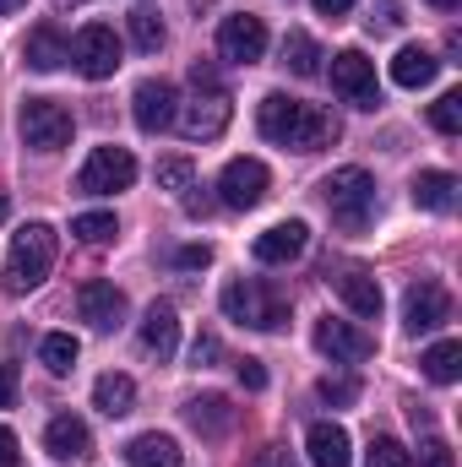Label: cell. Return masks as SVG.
Masks as SVG:
<instances>
[{"label":"cell","mask_w":462,"mask_h":467,"mask_svg":"<svg viewBox=\"0 0 462 467\" xmlns=\"http://www.w3.org/2000/svg\"><path fill=\"white\" fill-rule=\"evenodd\" d=\"M256 125H261L267 141L294 147V152H321V147L338 141V119H332V109L299 104V99H289V93H267L261 109H256Z\"/></svg>","instance_id":"obj_1"},{"label":"cell","mask_w":462,"mask_h":467,"mask_svg":"<svg viewBox=\"0 0 462 467\" xmlns=\"http://www.w3.org/2000/svg\"><path fill=\"white\" fill-rule=\"evenodd\" d=\"M55 229L49 223H27V229L11 239V255H5V294H33L49 272H55Z\"/></svg>","instance_id":"obj_2"},{"label":"cell","mask_w":462,"mask_h":467,"mask_svg":"<svg viewBox=\"0 0 462 467\" xmlns=\"http://www.w3.org/2000/svg\"><path fill=\"white\" fill-rule=\"evenodd\" d=\"M224 316L250 327V332H278L289 321V299L272 283H261V277H234L224 288Z\"/></svg>","instance_id":"obj_3"},{"label":"cell","mask_w":462,"mask_h":467,"mask_svg":"<svg viewBox=\"0 0 462 467\" xmlns=\"http://www.w3.org/2000/svg\"><path fill=\"white\" fill-rule=\"evenodd\" d=\"M321 196H327V207H332V223L343 234H364L370 229V218H375V180L364 174V169H338V174H327V185H321Z\"/></svg>","instance_id":"obj_4"},{"label":"cell","mask_w":462,"mask_h":467,"mask_svg":"<svg viewBox=\"0 0 462 467\" xmlns=\"http://www.w3.org/2000/svg\"><path fill=\"white\" fill-rule=\"evenodd\" d=\"M16 125H22V141H27L33 152H60V147L71 141V130H77L71 109H60L55 99H27L22 115H16Z\"/></svg>","instance_id":"obj_5"},{"label":"cell","mask_w":462,"mask_h":467,"mask_svg":"<svg viewBox=\"0 0 462 467\" xmlns=\"http://www.w3.org/2000/svg\"><path fill=\"white\" fill-rule=\"evenodd\" d=\"M267 185H272V174H267L261 158H229L224 174H218V202L234 207V213H250V207L267 202Z\"/></svg>","instance_id":"obj_6"},{"label":"cell","mask_w":462,"mask_h":467,"mask_svg":"<svg viewBox=\"0 0 462 467\" xmlns=\"http://www.w3.org/2000/svg\"><path fill=\"white\" fill-rule=\"evenodd\" d=\"M71 60H77V71L88 77V82H104V77H115L120 71V38L110 22H88L77 38H71Z\"/></svg>","instance_id":"obj_7"},{"label":"cell","mask_w":462,"mask_h":467,"mask_svg":"<svg viewBox=\"0 0 462 467\" xmlns=\"http://www.w3.org/2000/svg\"><path fill=\"white\" fill-rule=\"evenodd\" d=\"M332 93L353 109H375L381 104V82H375V60H364L359 49L332 55Z\"/></svg>","instance_id":"obj_8"},{"label":"cell","mask_w":462,"mask_h":467,"mask_svg":"<svg viewBox=\"0 0 462 467\" xmlns=\"http://www.w3.org/2000/svg\"><path fill=\"white\" fill-rule=\"evenodd\" d=\"M131 180H136V158H131L125 147H93V158H88L82 174H77V191L110 196V191H131Z\"/></svg>","instance_id":"obj_9"},{"label":"cell","mask_w":462,"mask_h":467,"mask_svg":"<svg viewBox=\"0 0 462 467\" xmlns=\"http://www.w3.org/2000/svg\"><path fill=\"white\" fill-rule=\"evenodd\" d=\"M452 321V294L436 283V277H419L408 288V305H403V327L408 337H425V332H441Z\"/></svg>","instance_id":"obj_10"},{"label":"cell","mask_w":462,"mask_h":467,"mask_svg":"<svg viewBox=\"0 0 462 467\" xmlns=\"http://www.w3.org/2000/svg\"><path fill=\"white\" fill-rule=\"evenodd\" d=\"M218 55L234 60V66L261 60V55H267V22H261V16H250V11L224 16V22H218Z\"/></svg>","instance_id":"obj_11"},{"label":"cell","mask_w":462,"mask_h":467,"mask_svg":"<svg viewBox=\"0 0 462 467\" xmlns=\"http://www.w3.org/2000/svg\"><path fill=\"white\" fill-rule=\"evenodd\" d=\"M131 115H136V125H142L147 136L169 130V125H174V115H180V93H174V82L147 77V82L131 93Z\"/></svg>","instance_id":"obj_12"},{"label":"cell","mask_w":462,"mask_h":467,"mask_svg":"<svg viewBox=\"0 0 462 467\" xmlns=\"http://www.w3.org/2000/svg\"><path fill=\"white\" fill-rule=\"evenodd\" d=\"M310 337H316V348L327 353L332 364H364V358L375 353V337H370V332H359V327H348V321H332V316L316 321Z\"/></svg>","instance_id":"obj_13"},{"label":"cell","mask_w":462,"mask_h":467,"mask_svg":"<svg viewBox=\"0 0 462 467\" xmlns=\"http://www.w3.org/2000/svg\"><path fill=\"white\" fill-rule=\"evenodd\" d=\"M229 93L218 88V93H196V104H185L180 115H174V125L191 136V141H213V136H224V125H229Z\"/></svg>","instance_id":"obj_14"},{"label":"cell","mask_w":462,"mask_h":467,"mask_svg":"<svg viewBox=\"0 0 462 467\" xmlns=\"http://www.w3.org/2000/svg\"><path fill=\"white\" fill-rule=\"evenodd\" d=\"M77 310H82V321H88L93 332H115L120 321H125V294H120L115 283L93 277V283H82V294H77Z\"/></svg>","instance_id":"obj_15"},{"label":"cell","mask_w":462,"mask_h":467,"mask_svg":"<svg viewBox=\"0 0 462 467\" xmlns=\"http://www.w3.org/2000/svg\"><path fill=\"white\" fill-rule=\"evenodd\" d=\"M305 244H310V229L299 223V218H289V223H272L267 234H256V261L261 266H289V261H299L305 255Z\"/></svg>","instance_id":"obj_16"},{"label":"cell","mask_w":462,"mask_h":467,"mask_svg":"<svg viewBox=\"0 0 462 467\" xmlns=\"http://www.w3.org/2000/svg\"><path fill=\"white\" fill-rule=\"evenodd\" d=\"M44 451L55 462H82V457H93V435L77 413H55L49 430H44Z\"/></svg>","instance_id":"obj_17"},{"label":"cell","mask_w":462,"mask_h":467,"mask_svg":"<svg viewBox=\"0 0 462 467\" xmlns=\"http://www.w3.org/2000/svg\"><path fill=\"white\" fill-rule=\"evenodd\" d=\"M142 348L152 353L158 364L174 358V348H180V316H174L169 299H152L147 305V316H142Z\"/></svg>","instance_id":"obj_18"},{"label":"cell","mask_w":462,"mask_h":467,"mask_svg":"<svg viewBox=\"0 0 462 467\" xmlns=\"http://www.w3.org/2000/svg\"><path fill=\"white\" fill-rule=\"evenodd\" d=\"M185 424H191L196 435H207V441H224V435L234 430L229 397H218V391H207V397H191V402H185Z\"/></svg>","instance_id":"obj_19"},{"label":"cell","mask_w":462,"mask_h":467,"mask_svg":"<svg viewBox=\"0 0 462 467\" xmlns=\"http://www.w3.org/2000/svg\"><path fill=\"white\" fill-rule=\"evenodd\" d=\"M305 451H310V462H316V467H353L348 430H343V424H332V419L310 424V435H305Z\"/></svg>","instance_id":"obj_20"},{"label":"cell","mask_w":462,"mask_h":467,"mask_svg":"<svg viewBox=\"0 0 462 467\" xmlns=\"http://www.w3.org/2000/svg\"><path fill=\"white\" fill-rule=\"evenodd\" d=\"M22 55H27V66H33V71H60V66L71 60V44L60 38V27H55V22H38V27L27 33V49H22Z\"/></svg>","instance_id":"obj_21"},{"label":"cell","mask_w":462,"mask_h":467,"mask_svg":"<svg viewBox=\"0 0 462 467\" xmlns=\"http://www.w3.org/2000/svg\"><path fill=\"white\" fill-rule=\"evenodd\" d=\"M436 77H441V60L425 44H403L397 49V60H392V82L397 88H430Z\"/></svg>","instance_id":"obj_22"},{"label":"cell","mask_w":462,"mask_h":467,"mask_svg":"<svg viewBox=\"0 0 462 467\" xmlns=\"http://www.w3.org/2000/svg\"><path fill=\"white\" fill-rule=\"evenodd\" d=\"M338 294H343L348 310H353V316H364V321H375V316H381V305H386V299H381V283H375L370 272H359V266L338 277Z\"/></svg>","instance_id":"obj_23"},{"label":"cell","mask_w":462,"mask_h":467,"mask_svg":"<svg viewBox=\"0 0 462 467\" xmlns=\"http://www.w3.org/2000/svg\"><path fill=\"white\" fill-rule=\"evenodd\" d=\"M414 202H419L425 213H452V207H457V174L425 169V174L414 180Z\"/></svg>","instance_id":"obj_24"},{"label":"cell","mask_w":462,"mask_h":467,"mask_svg":"<svg viewBox=\"0 0 462 467\" xmlns=\"http://www.w3.org/2000/svg\"><path fill=\"white\" fill-rule=\"evenodd\" d=\"M131 402H136V380H131V375H120V369L99 375V386H93V408H99L104 419H125Z\"/></svg>","instance_id":"obj_25"},{"label":"cell","mask_w":462,"mask_h":467,"mask_svg":"<svg viewBox=\"0 0 462 467\" xmlns=\"http://www.w3.org/2000/svg\"><path fill=\"white\" fill-rule=\"evenodd\" d=\"M125 462L131 467H180V446L152 430V435H136V441L125 446Z\"/></svg>","instance_id":"obj_26"},{"label":"cell","mask_w":462,"mask_h":467,"mask_svg":"<svg viewBox=\"0 0 462 467\" xmlns=\"http://www.w3.org/2000/svg\"><path fill=\"white\" fill-rule=\"evenodd\" d=\"M283 66H289L294 77H321V49H316V38L294 27V33L283 38Z\"/></svg>","instance_id":"obj_27"},{"label":"cell","mask_w":462,"mask_h":467,"mask_svg":"<svg viewBox=\"0 0 462 467\" xmlns=\"http://www.w3.org/2000/svg\"><path fill=\"white\" fill-rule=\"evenodd\" d=\"M38 358H44V369H49V375H71V369H77V358H82V343H77L71 332H49V337L38 343Z\"/></svg>","instance_id":"obj_28"},{"label":"cell","mask_w":462,"mask_h":467,"mask_svg":"<svg viewBox=\"0 0 462 467\" xmlns=\"http://www.w3.org/2000/svg\"><path fill=\"white\" fill-rule=\"evenodd\" d=\"M419 364H425V375H430L436 386H452V380L462 375V343H452V337H446V343H436V348L425 353Z\"/></svg>","instance_id":"obj_29"},{"label":"cell","mask_w":462,"mask_h":467,"mask_svg":"<svg viewBox=\"0 0 462 467\" xmlns=\"http://www.w3.org/2000/svg\"><path fill=\"white\" fill-rule=\"evenodd\" d=\"M125 27H131V44H136L142 55H158V49H163V38H169V33H163V22H158L152 11H131V16H125Z\"/></svg>","instance_id":"obj_30"},{"label":"cell","mask_w":462,"mask_h":467,"mask_svg":"<svg viewBox=\"0 0 462 467\" xmlns=\"http://www.w3.org/2000/svg\"><path fill=\"white\" fill-rule=\"evenodd\" d=\"M71 234L82 244H110L120 234V223H115V213H82V218H71Z\"/></svg>","instance_id":"obj_31"},{"label":"cell","mask_w":462,"mask_h":467,"mask_svg":"<svg viewBox=\"0 0 462 467\" xmlns=\"http://www.w3.org/2000/svg\"><path fill=\"white\" fill-rule=\"evenodd\" d=\"M364 467H414V451H408L403 441L381 435V441H370V451H364Z\"/></svg>","instance_id":"obj_32"},{"label":"cell","mask_w":462,"mask_h":467,"mask_svg":"<svg viewBox=\"0 0 462 467\" xmlns=\"http://www.w3.org/2000/svg\"><path fill=\"white\" fill-rule=\"evenodd\" d=\"M430 125H436L441 136H457L462 130V93H441V99L430 104Z\"/></svg>","instance_id":"obj_33"},{"label":"cell","mask_w":462,"mask_h":467,"mask_svg":"<svg viewBox=\"0 0 462 467\" xmlns=\"http://www.w3.org/2000/svg\"><path fill=\"white\" fill-rule=\"evenodd\" d=\"M321 402H332V408H353L359 402V380L353 375H321Z\"/></svg>","instance_id":"obj_34"},{"label":"cell","mask_w":462,"mask_h":467,"mask_svg":"<svg viewBox=\"0 0 462 467\" xmlns=\"http://www.w3.org/2000/svg\"><path fill=\"white\" fill-rule=\"evenodd\" d=\"M191 180H196L191 158H163L158 163V191H191Z\"/></svg>","instance_id":"obj_35"},{"label":"cell","mask_w":462,"mask_h":467,"mask_svg":"<svg viewBox=\"0 0 462 467\" xmlns=\"http://www.w3.org/2000/svg\"><path fill=\"white\" fill-rule=\"evenodd\" d=\"M414 467H457V457H452V446H446L441 435H425V441H419V462Z\"/></svg>","instance_id":"obj_36"},{"label":"cell","mask_w":462,"mask_h":467,"mask_svg":"<svg viewBox=\"0 0 462 467\" xmlns=\"http://www.w3.org/2000/svg\"><path fill=\"white\" fill-rule=\"evenodd\" d=\"M397 22H403V5H397V0H375V5H370V27H375V33H392Z\"/></svg>","instance_id":"obj_37"},{"label":"cell","mask_w":462,"mask_h":467,"mask_svg":"<svg viewBox=\"0 0 462 467\" xmlns=\"http://www.w3.org/2000/svg\"><path fill=\"white\" fill-rule=\"evenodd\" d=\"M174 266H185V272L213 266V244H185V250H174Z\"/></svg>","instance_id":"obj_38"},{"label":"cell","mask_w":462,"mask_h":467,"mask_svg":"<svg viewBox=\"0 0 462 467\" xmlns=\"http://www.w3.org/2000/svg\"><path fill=\"white\" fill-rule=\"evenodd\" d=\"M234 375H239V386H245V391H261V386H267L261 358H239V364H234Z\"/></svg>","instance_id":"obj_39"},{"label":"cell","mask_w":462,"mask_h":467,"mask_svg":"<svg viewBox=\"0 0 462 467\" xmlns=\"http://www.w3.org/2000/svg\"><path fill=\"white\" fill-rule=\"evenodd\" d=\"M191 358H196V364H202V369H207V364H218V358H224V343H218V337H213V332H202V337H196V343H191Z\"/></svg>","instance_id":"obj_40"},{"label":"cell","mask_w":462,"mask_h":467,"mask_svg":"<svg viewBox=\"0 0 462 467\" xmlns=\"http://www.w3.org/2000/svg\"><path fill=\"white\" fill-rule=\"evenodd\" d=\"M250 467H299V462H294L289 446H267V451H256V462Z\"/></svg>","instance_id":"obj_41"},{"label":"cell","mask_w":462,"mask_h":467,"mask_svg":"<svg viewBox=\"0 0 462 467\" xmlns=\"http://www.w3.org/2000/svg\"><path fill=\"white\" fill-rule=\"evenodd\" d=\"M0 467H22V451H16V435L0 424Z\"/></svg>","instance_id":"obj_42"},{"label":"cell","mask_w":462,"mask_h":467,"mask_svg":"<svg viewBox=\"0 0 462 467\" xmlns=\"http://www.w3.org/2000/svg\"><path fill=\"white\" fill-rule=\"evenodd\" d=\"M16 402V364H0V408Z\"/></svg>","instance_id":"obj_43"},{"label":"cell","mask_w":462,"mask_h":467,"mask_svg":"<svg viewBox=\"0 0 462 467\" xmlns=\"http://www.w3.org/2000/svg\"><path fill=\"white\" fill-rule=\"evenodd\" d=\"M316 11L321 16H343V11H353V0H316Z\"/></svg>","instance_id":"obj_44"},{"label":"cell","mask_w":462,"mask_h":467,"mask_svg":"<svg viewBox=\"0 0 462 467\" xmlns=\"http://www.w3.org/2000/svg\"><path fill=\"white\" fill-rule=\"evenodd\" d=\"M207 207H213L207 196H185V213H191V218H207Z\"/></svg>","instance_id":"obj_45"},{"label":"cell","mask_w":462,"mask_h":467,"mask_svg":"<svg viewBox=\"0 0 462 467\" xmlns=\"http://www.w3.org/2000/svg\"><path fill=\"white\" fill-rule=\"evenodd\" d=\"M22 5H27V0H0V16H16Z\"/></svg>","instance_id":"obj_46"},{"label":"cell","mask_w":462,"mask_h":467,"mask_svg":"<svg viewBox=\"0 0 462 467\" xmlns=\"http://www.w3.org/2000/svg\"><path fill=\"white\" fill-rule=\"evenodd\" d=\"M430 5H436V11H452V5H457V0H430Z\"/></svg>","instance_id":"obj_47"},{"label":"cell","mask_w":462,"mask_h":467,"mask_svg":"<svg viewBox=\"0 0 462 467\" xmlns=\"http://www.w3.org/2000/svg\"><path fill=\"white\" fill-rule=\"evenodd\" d=\"M55 5H60V11H66V5H82V0H55Z\"/></svg>","instance_id":"obj_48"},{"label":"cell","mask_w":462,"mask_h":467,"mask_svg":"<svg viewBox=\"0 0 462 467\" xmlns=\"http://www.w3.org/2000/svg\"><path fill=\"white\" fill-rule=\"evenodd\" d=\"M0 218H5V196H0Z\"/></svg>","instance_id":"obj_49"}]
</instances>
